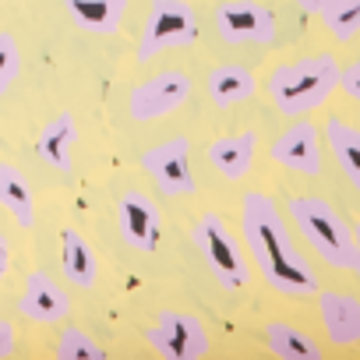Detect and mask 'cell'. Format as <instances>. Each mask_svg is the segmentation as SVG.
Segmentation results:
<instances>
[{"instance_id": "obj_20", "label": "cell", "mask_w": 360, "mask_h": 360, "mask_svg": "<svg viewBox=\"0 0 360 360\" xmlns=\"http://www.w3.org/2000/svg\"><path fill=\"white\" fill-rule=\"evenodd\" d=\"M265 346L279 360H325V346L314 342L307 332H300L290 321H269L265 325Z\"/></svg>"}, {"instance_id": "obj_7", "label": "cell", "mask_w": 360, "mask_h": 360, "mask_svg": "<svg viewBox=\"0 0 360 360\" xmlns=\"http://www.w3.org/2000/svg\"><path fill=\"white\" fill-rule=\"evenodd\" d=\"M141 169L162 191L166 198H184L195 195V173H191V141L184 134H173L162 145H152L141 152Z\"/></svg>"}, {"instance_id": "obj_29", "label": "cell", "mask_w": 360, "mask_h": 360, "mask_svg": "<svg viewBox=\"0 0 360 360\" xmlns=\"http://www.w3.org/2000/svg\"><path fill=\"white\" fill-rule=\"evenodd\" d=\"M356 276H360V226L353 230V265H349Z\"/></svg>"}, {"instance_id": "obj_27", "label": "cell", "mask_w": 360, "mask_h": 360, "mask_svg": "<svg viewBox=\"0 0 360 360\" xmlns=\"http://www.w3.org/2000/svg\"><path fill=\"white\" fill-rule=\"evenodd\" d=\"M8 269H11V244H8L4 233H0V279L8 276Z\"/></svg>"}, {"instance_id": "obj_1", "label": "cell", "mask_w": 360, "mask_h": 360, "mask_svg": "<svg viewBox=\"0 0 360 360\" xmlns=\"http://www.w3.org/2000/svg\"><path fill=\"white\" fill-rule=\"evenodd\" d=\"M240 237L258 265V276L286 293V297H314L318 293V276L304 251L297 248L283 212L276 202L262 191H248L240 198Z\"/></svg>"}, {"instance_id": "obj_19", "label": "cell", "mask_w": 360, "mask_h": 360, "mask_svg": "<svg viewBox=\"0 0 360 360\" xmlns=\"http://www.w3.org/2000/svg\"><path fill=\"white\" fill-rule=\"evenodd\" d=\"M0 205L11 212V219L29 230L36 223V195H32V184L29 176L11 166V162H0Z\"/></svg>"}, {"instance_id": "obj_10", "label": "cell", "mask_w": 360, "mask_h": 360, "mask_svg": "<svg viewBox=\"0 0 360 360\" xmlns=\"http://www.w3.org/2000/svg\"><path fill=\"white\" fill-rule=\"evenodd\" d=\"M269 159L279 162L290 173L300 176H318L321 173V131L311 120H293L272 145H269Z\"/></svg>"}, {"instance_id": "obj_4", "label": "cell", "mask_w": 360, "mask_h": 360, "mask_svg": "<svg viewBox=\"0 0 360 360\" xmlns=\"http://www.w3.org/2000/svg\"><path fill=\"white\" fill-rule=\"evenodd\" d=\"M191 237H195V244H198V251H202V258H205V265H209L212 279H216L223 290L237 293V290H244V286H248L251 272H248L244 248H240V240L233 237V230L226 226V219H223V216H216V212L198 216V223H195Z\"/></svg>"}, {"instance_id": "obj_25", "label": "cell", "mask_w": 360, "mask_h": 360, "mask_svg": "<svg viewBox=\"0 0 360 360\" xmlns=\"http://www.w3.org/2000/svg\"><path fill=\"white\" fill-rule=\"evenodd\" d=\"M339 89H342L353 103H360V60L339 68Z\"/></svg>"}, {"instance_id": "obj_21", "label": "cell", "mask_w": 360, "mask_h": 360, "mask_svg": "<svg viewBox=\"0 0 360 360\" xmlns=\"http://www.w3.org/2000/svg\"><path fill=\"white\" fill-rule=\"evenodd\" d=\"M325 141H328L339 169L346 173V180L360 191V131L353 124H346L342 117H328L325 120Z\"/></svg>"}, {"instance_id": "obj_26", "label": "cell", "mask_w": 360, "mask_h": 360, "mask_svg": "<svg viewBox=\"0 0 360 360\" xmlns=\"http://www.w3.org/2000/svg\"><path fill=\"white\" fill-rule=\"evenodd\" d=\"M18 349V335H15V325L8 318H0V360L11 356Z\"/></svg>"}, {"instance_id": "obj_8", "label": "cell", "mask_w": 360, "mask_h": 360, "mask_svg": "<svg viewBox=\"0 0 360 360\" xmlns=\"http://www.w3.org/2000/svg\"><path fill=\"white\" fill-rule=\"evenodd\" d=\"M191 99V78L184 71H159L152 78H145L141 85L131 89L127 96V113L138 124H152L159 117L176 113Z\"/></svg>"}, {"instance_id": "obj_11", "label": "cell", "mask_w": 360, "mask_h": 360, "mask_svg": "<svg viewBox=\"0 0 360 360\" xmlns=\"http://www.w3.org/2000/svg\"><path fill=\"white\" fill-rule=\"evenodd\" d=\"M117 226L127 248L141 251V255H155L159 240H162V223L159 212L152 205V198H145L141 191H124L117 202Z\"/></svg>"}, {"instance_id": "obj_16", "label": "cell", "mask_w": 360, "mask_h": 360, "mask_svg": "<svg viewBox=\"0 0 360 360\" xmlns=\"http://www.w3.org/2000/svg\"><path fill=\"white\" fill-rule=\"evenodd\" d=\"M75 29L89 36H113L124 22L127 0H60Z\"/></svg>"}, {"instance_id": "obj_13", "label": "cell", "mask_w": 360, "mask_h": 360, "mask_svg": "<svg viewBox=\"0 0 360 360\" xmlns=\"http://www.w3.org/2000/svg\"><path fill=\"white\" fill-rule=\"evenodd\" d=\"M318 318L332 346H356L360 342V304L339 290H318Z\"/></svg>"}, {"instance_id": "obj_12", "label": "cell", "mask_w": 360, "mask_h": 360, "mask_svg": "<svg viewBox=\"0 0 360 360\" xmlns=\"http://www.w3.org/2000/svg\"><path fill=\"white\" fill-rule=\"evenodd\" d=\"M18 311L29 318V321H39V325H53V321H64L71 314V297L68 290L50 279L46 272H32L25 276V293L18 300Z\"/></svg>"}, {"instance_id": "obj_18", "label": "cell", "mask_w": 360, "mask_h": 360, "mask_svg": "<svg viewBox=\"0 0 360 360\" xmlns=\"http://www.w3.org/2000/svg\"><path fill=\"white\" fill-rule=\"evenodd\" d=\"M205 92H209V99H212L219 110H230V106H240V103L255 99L258 78H255L248 68H240V64H219V68L209 71Z\"/></svg>"}, {"instance_id": "obj_6", "label": "cell", "mask_w": 360, "mask_h": 360, "mask_svg": "<svg viewBox=\"0 0 360 360\" xmlns=\"http://www.w3.org/2000/svg\"><path fill=\"white\" fill-rule=\"evenodd\" d=\"M145 339H148V346H152L159 356H166V360H202V356H209V349H212L202 318L184 314V311H162V314L145 328Z\"/></svg>"}, {"instance_id": "obj_5", "label": "cell", "mask_w": 360, "mask_h": 360, "mask_svg": "<svg viewBox=\"0 0 360 360\" xmlns=\"http://www.w3.org/2000/svg\"><path fill=\"white\" fill-rule=\"evenodd\" d=\"M198 32H202L198 11L188 4V0H152L145 29H141V43H138V60L148 64L162 50L195 46Z\"/></svg>"}, {"instance_id": "obj_17", "label": "cell", "mask_w": 360, "mask_h": 360, "mask_svg": "<svg viewBox=\"0 0 360 360\" xmlns=\"http://www.w3.org/2000/svg\"><path fill=\"white\" fill-rule=\"evenodd\" d=\"M60 269H64V279L71 286H78V290H92L96 279H99L96 251H92V244L75 226L60 230Z\"/></svg>"}, {"instance_id": "obj_3", "label": "cell", "mask_w": 360, "mask_h": 360, "mask_svg": "<svg viewBox=\"0 0 360 360\" xmlns=\"http://www.w3.org/2000/svg\"><path fill=\"white\" fill-rule=\"evenodd\" d=\"M290 219L297 223L304 244L332 269H349L353 265V230L346 219L321 198H290L286 205Z\"/></svg>"}, {"instance_id": "obj_9", "label": "cell", "mask_w": 360, "mask_h": 360, "mask_svg": "<svg viewBox=\"0 0 360 360\" xmlns=\"http://www.w3.org/2000/svg\"><path fill=\"white\" fill-rule=\"evenodd\" d=\"M216 32L230 46H269L276 43V18L258 0H223L212 11Z\"/></svg>"}, {"instance_id": "obj_24", "label": "cell", "mask_w": 360, "mask_h": 360, "mask_svg": "<svg viewBox=\"0 0 360 360\" xmlns=\"http://www.w3.org/2000/svg\"><path fill=\"white\" fill-rule=\"evenodd\" d=\"M22 71V46L11 32H0V96H8Z\"/></svg>"}, {"instance_id": "obj_2", "label": "cell", "mask_w": 360, "mask_h": 360, "mask_svg": "<svg viewBox=\"0 0 360 360\" xmlns=\"http://www.w3.org/2000/svg\"><path fill=\"white\" fill-rule=\"evenodd\" d=\"M335 89H339V60L332 53L279 64L265 78V92L283 117H304L325 106V99Z\"/></svg>"}, {"instance_id": "obj_22", "label": "cell", "mask_w": 360, "mask_h": 360, "mask_svg": "<svg viewBox=\"0 0 360 360\" xmlns=\"http://www.w3.org/2000/svg\"><path fill=\"white\" fill-rule=\"evenodd\" d=\"M321 22L332 32V39L349 43L360 32V0H328L321 8Z\"/></svg>"}, {"instance_id": "obj_28", "label": "cell", "mask_w": 360, "mask_h": 360, "mask_svg": "<svg viewBox=\"0 0 360 360\" xmlns=\"http://www.w3.org/2000/svg\"><path fill=\"white\" fill-rule=\"evenodd\" d=\"M293 4H297L304 15H321V8L328 4V0H293Z\"/></svg>"}, {"instance_id": "obj_15", "label": "cell", "mask_w": 360, "mask_h": 360, "mask_svg": "<svg viewBox=\"0 0 360 360\" xmlns=\"http://www.w3.org/2000/svg\"><path fill=\"white\" fill-rule=\"evenodd\" d=\"M75 145H78V124H75V117L68 110L57 113L53 120H46L43 131L36 134V155L46 166L60 169V173H71V166H75Z\"/></svg>"}, {"instance_id": "obj_23", "label": "cell", "mask_w": 360, "mask_h": 360, "mask_svg": "<svg viewBox=\"0 0 360 360\" xmlns=\"http://www.w3.org/2000/svg\"><path fill=\"white\" fill-rule=\"evenodd\" d=\"M53 353H57V360H106V349L78 325H68L60 332Z\"/></svg>"}, {"instance_id": "obj_14", "label": "cell", "mask_w": 360, "mask_h": 360, "mask_svg": "<svg viewBox=\"0 0 360 360\" xmlns=\"http://www.w3.org/2000/svg\"><path fill=\"white\" fill-rule=\"evenodd\" d=\"M258 155V134L255 131H233V134H219L209 141L205 159L209 166L223 176V180H244L255 166Z\"/></svg>"}]
</instances>
